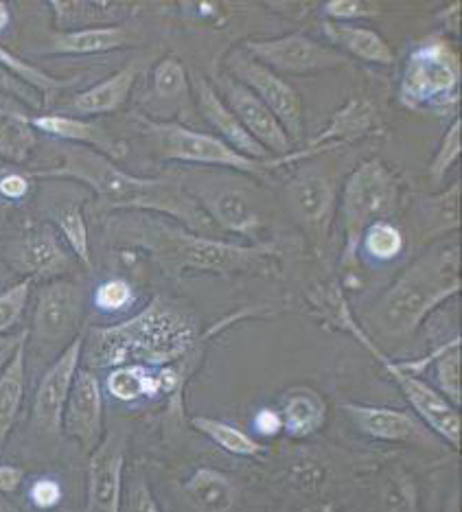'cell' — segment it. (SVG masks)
<instances>
[{
  "mask_svg": "<svg viewBox=\"0 0 462 512\" xmlns=\"http://www.w3.org/2000/svg\"><path fill=\"white\" fill-rule=\"evenodd\" d=\"M136 44L132 29L125 25L84 29V31H66L51 33L46 44L40 49L44 55H99L112 53Z\"/></svg>",
  "mask_w": 462,
  "mask_h": 512,
  "instance_id": "484cf974",
  "label": "cell"
},
{
  "mask_svg": "<svg viewBox=\"0 0 462 512\" xmlns=\"http://www.w3.org/2000/svg\"><path fill=\"white\" fill-rule=\"evenodd\" d=\"M434 379L438 394L452 403L454 407L462 405V390H460V337L449 340L436 348L434 357Z\"/></svg>",
  "mask_w": 462,
  "mask_h": 512,
  "instance_id": "74e56055",
  "label": "cell"
},
{
  "mask_svg": "<svg viewBox=\"0 0 462 512\" xmlns=\"http://www.w3.org/2000/svg\"><path fill=\"white\" fill-rule=\"evenodd\" d=\"M460 292L458 237L438 241L403 270L375 309L371 324L388 340H408L432 311Z\"/></svg>",
  "mask_w": 462,
  "mask_h": 512,
  "instance_id": "277c9868",
  "label": "cell"
},
{
  "mask_svg": "<svg viewBox=\"0 0 462 512\" xmlns=\"http://www.w3.org/2000/svg\"><path fill=\"white\" fill-rule=\"evenodd\" d=\"M349 335H353L357 342H360L368 353H371L377 362L381 364L388 375L392 377V381L397 383L399 390L406 401L410 403V407L414 410V416L430 429V432L445 440L447 445H452L454 449L460 447V412L458 407H454L449 403L443 394H438V390L430 383L423 381V377H414L410 372L403 370L397 362L381 351V348L373 342L371 335H366L364 329L357 324L355 318H349L344 324V329Z\"/></svg>",
  "mask_w": 462,
  "mask_h": 512,
  "instance_id": "9c48e42d",
  "label": "cell"
},
{
  "mask_svg": "<svg viewBox=\"0 0 462 512\" xmlns=\"http://www.w3.org/2000/svg\"><path fill=\"white\" fill-rule=\"evenodd\" d=\"M11 213H14V208L9 204L0 202V239H5L9 235V226H11Z\"/></svg>",
  "mask_w": 462,
  "mask_h": 512,
  "instance_id": "816d5d0a",
  "label": "cell"
},
{
  "mask_svg": "<svg viewBox=\"0 0 462 512\" xmlns=\"http://www.w3.org/2000/svg\"><path fill=\"white\" fill-rule=\"evenodd\" d=\"M31 108L16 97L0 95V158L11 165H27L38 147V132L31 125Z\"/></svg>",
  "mask_w": 462,
  "mask_h": 512,
  "instance_id": "4316f807",
  "label": "cell"
},
{
  "mask_svg": "<svg viewBox=\"0 0 462 512\" xmlns=\"http://www.w3.org/2000/svg\"><path fill=\"white\" fill-rule=\"evenodd\" d=\"M33 180L75 182L95 197V213H154L176 221L191 232L217 237L213 221L182 189L176 173L141 178L119 167L117 160L79 145H60V165L29 171Z\"/></svg>",
  "mask_w": 462,
  "mask_h": 512,
  "instance_id": "6da1fadb",
  "label": "cell"
},
{
  "mask_svg": "<svg viewBox=\"0 0 462 512\" xmlns=\"http://www.w3.org/2000/svg\"><path fill=\"white\" fill-rule=\"evenodd\" d=\"M9 25H11V7L9 3H5V0H0V33L9 29Z\"/></svg>",
  "mask_w": 462,
  "mask_h": 512,
  "instance_id": "f5cc1de1",
  "label": "cell"
},
{
  "mask_svg": "<svg viewBox=\"0 0 462 512\" xmlns=\"http://www.w3.org/2000/svg\"><path fill=\"white\" fill-rule=\"evenodd\" d=\"M281 414L283 434L292 440H305L318 434L327 423L329 407L322 394L309 386L287 388L276 407Z\"/></svg>",
  "mask_w": 462,
  "mask_h": 512,
  "instance_id": "83f0119b",
  "label": "cell"
},
{
  "mask_svg": "<svg viewBox=\"0 0 462 512\" xmlns=\"http://www.w3.org/2000/svg\"><path fill=\"white\" fill-rule=\"evenodd\" d=\"M399 202L401 180L384 160H366L349 173L340 195V215L344 224V267L357 265L364 230L373 226L375 221L395 217Z\"/></svg>",
  "mask_w": 462,
  "mask_h": 512,
  "instance_id": "52a82bcc",
  "label": "cell"
},
{
  "mask_svg": "<svg viewBox=\"0 0 462 512\" xmlns=\"http://www.w3.org/2000/svg\"><path fill=\"white\" fill-rule=\"evenodd\" d=\"M86 197L90 193L75 182H71V191L64 193L57 200H51V204L44 206V215L49 219V224L60 232V237L71 252L79 265L90 270L92 267V254H90V232H88V221H86Z\"/></svg>",
  "mask_w": 462,
  "mask_h": 512,
  "instance_id": "cb8c5ba5",
  "label": "cell"
},
{
  "mask_svg": "<svg viewBox=\"0 0 462 512\" xmlns=\"http://www.w3.org/2000/svg\"><path fill=\"white\" fill-rule=\"evenodd\" d=\"M64 499V486L57 477L40 475L29 486V502L40 512H55Z\"/></svg>",
  "mask_w": 462,
  "mask_h": 512,
  "instance_id": "7bdbcfd3",
  "label": "cell"
},
{
  "mask_svg": "<svg viewBox=\"0 0 462 512\" xmlns=\"http://www.w3.org/2000/svg\"><path fill=\"white\" fill-rule=\"evenodd\" d=\"M0 512H18L14 506H9L7 502H3V499H0Z\"/></svg>",
  "mask_w": 462,
  "mask_h": 512,
  "instance_id": "db71d44e",
  "label": "cell"
},
{
  "mask_svg": "<svg viewBox=\"0 0 462 512\" xmlns=\"http://www.w3.org/2000/svg\"><path fill=\"white\" fill-rule=\"evenodd\" d=\"M224 71L235 77L239 84L257 95L268 110L283 125L285 134L296 145L305 136V108L298 90L285 77L272 73L270 68L259 64L250 53L241 49V44L230 49L224 57Z\"/></svg>",
  "mask_w": 462,
  "mask_h": 512,
  "instance_id": "7c38bea8",
  "label": "cell"
},
{
  "mask_svg": "<svg viewBox=\"0 0 462 512\" xmlns=\"http://www.w3.org/2000/svg\"><path fill=\"white\" fill-rule=\"evenodd\" d=\"M189 79H191V90L195 95V103H198V110L206 119V123H209L217 132V138H222L228 147H233L235 151H239L241 156H246L250 160H257V162L272 160L268 151H265L244 130V125L239 123L235 112L226 106V101L219 97V92L215 90V86L209 79H206L198 71H193L189 75Z\"/></svg>",
  "mask_w": 462,
  "mask_h": 512,
  "instance_id": "ffe728a7",
  "label": "cell"
},
{
  "mask_svg": "<svg viewBox=\"0 0 462 512\" xmlns=\"http://www.w3.org/2000/svg\"><path fill=\"white\" fill-rule=\"evenodd\" d=\"M381 499H384L386 512H412L414 504H417L414 486L406 475L390 477Z\"/></svg>",
  "mask_w": 462,
  "mask_h": 512,
  "instance_id": "ee69618b",
  "label": "cell"
},
{
  "mask_svg": "<svg viewBox=\"0 0 462 512\" xmlns=\"http://www.w3.org/2000/svg\"><path fill=\"white\" fill-rule=\"evenodd\" d=\"M3 259L11 272L31 283H51L57 278H66L79 265L71 248L49 221L29 224L9 235L3 248Z\"/></svg>",
  "mask_w": 462,
  "mask_h": 512,
  "instance_id": "8fae6325",
  "label": "cell"
},
{
  "mask_svg": "<svg viewBox=\"0 0 462 512\" xmlns=\"http://www.w3.org/2000/svg\"><path fill=\"white\" fill-rule=\"evenodd\" d=\"M254 429H257V434L261 438H274L283 434V423H281V414L276 407H263L257 414H254V421H252Z\"/></svg>",
  "mask_w": 462,
  "mask_h": 512,
  "instance_id": "c3c4849f",
  "label": "cell"
},
{
  "mask_svg": "<svg viewBox=\"0 0 462 512\" xmlns=\"http://www.w3.org/2000/svg\"><path fill=\"white\" fill-rule=\"evenodd\" d=\"M379 127H384L379 121V116L375 112V106L366 99H351L346 101L342 108L333 112L331 121L325 125L316 138H311L309 145L303 147L300 151H292L283 158H272L265 162V171H276L281 167H292L294 162H303L314 158L318 154H325V151H331L342 145H351L360 138L379 132Z\"/></svg>",
  "mask_w": 462,
  "mask_h": 512,
  "instance_id": "9a60e30c",
  "label": "cell"
},
{
  "mask_svg": "<svg viewBox=\"0 0 462 512\" xmlns=\"http://www.w3.org/2000/svg\"><path fill=\"white\" fill-rule=\"evenodd\" d=\"M285 204L296 224L303 228L314 243L329 237L331 221L336 215L338 191L336 184L318 169H300L285 184Z\"/></svg>",
  "mask_w": 462,
  "mask_h": 512,
  "instance_id": "5bb4252c",
  "label": "cell"
},
{
  "mask_svg": "<svg viewBox=\"0 0 462 512\" xmlns=\"http://www.w3.org/2000/svg\"><path fill=\"white\" fill-rule=\"evenodd\" d=\"M290 482L298 493L303 495H316L329 482V471L322 462L314 458H303L300 462L292 464L290 469Z\"/></svg>",
  "mask_w": 462,
  "mask_h": 512,
  "instance_id": "b9f144b4",
  "label": "cell"
},
{
  "mask_svg": "<svg viewBox=\"0 0 462 512\" xmlns=\"http://www.w3.org/2000/svg\"><path fill=\"white\" fill-rule=\"evenodd\" d=\"M27 342L29 335L20 342L14 357L0 372V456L7 447L9 436L18 425L22 403L27 394Z\"/></svg>",
  "mask_w": 462,
  "mask_h": 512,
  "instance_id": "f546056e",
  "label": "cell"
},
{
  "mask_svg": "<svg viewBox=\"0 0 462 512\" xmlns=\"http://www.w3.org/2000/svg\"><path fill=\"white\" fill-rule=\"evenodd\" d=\"M49 9L57 33L125 25L134 11L130 3L114 0H51Z\"/></svg>",
  "mask_w": 462,
  "mask_h": 512,
  "instance_id": "d4e9b609",
  "label": "cell"
},
{
  "mask_svg": "<svg viewBox=\"0 0 462 512\" xmlns=\"http://www.w3.org/2000/svg\"><path fill=\"white\" fill-rule=\"evenodd\" d=\"M0 95L16 97L18 101H22L29 108H42V103H44L40 92L29 88L27 84H22V81H18L16 77H11L9 73L3 71V68H0Z\"/></svg>",
  "mask_w": 462,
  "mask_h": 512,
  "instance_id": "7dc6e473",
  "label": "cell"
},
{
  "mask_svg": "<svg viewBox=\"0 0 462 512\" xmlns=\"http://www.w3.org/2000/svg\"><path fill=\"white\" fill-rule=\"evenodd\" d=\"M125 451V436L110 432L95 451L88 453V512H121Z\"/></svg>",
  "mask_w": 462,
  "mask_h": 512,
  "instance_id": "d6986e66",
  "label": "cell"
},
{
  "mask_svg": "<svg viewBox=\"0 0 462 512\" xmlns=\"http://www.w3.org/2000/svg\"><path fill=\"white\" fill-rule=\"evenodd\" d=\"M25 482V469L0 462V495H11Z\"/></svg>",
  "mask_w": 462,
  "mask_h": 512,
  "instance_id": "681fc988",
  "label": "cell"
},
{
  "mask_svg": "<svg viewBox=\"0 0 462 512\" xmlns=\"http://www.w3.org/2000/svg\"><path fill=\"white\" fill-rule=\"evenodd\" d=\"M191 427L195 429V432H200L202 436L209 438L213 445L230 453V456L259 458L265 451V447L257 438H252L248 432H244V429H239L226 421H219V418L193 416Z\"/></svg>",
  "mask_w": 462,
  "mask_h": 512,
  "instance_id": "d6a6232c",
  "label": "cell"
},
{
  "mask_svg": "<svg viewBox=\"0 0 462 512\" xmlns=\"http://www.w3.org/2000/svg\"><path fill=\"white\" fill-rule=\"evenodd\" d=\"M84 333L75 337L64 351L53 359V364L42 375L36 394H33V425L46 436L62 434V414L71 394L73 381L82 368Z\"/></svg>",
  "mask_w": 462,
  "mask_h": 512,
  "instance_id": "e0dca14e",
  "label": "cell"
},
{
  "mask_svg": "<svg viewBox=\"0 0 462 512\" xmlns=\"http://www.w3.org/2000/svg\"><path fill=\"white\" fill-rule=\"evenodd\" d=\"M55 512H57V510H55Z\"/></svg>",
  "mask_w": 462,
  "mask_h": 512,
  "instance_id": "11a10c76",
  "label": "cell"
},
{
  "mask_svg": "<svg viewBox=\"0 0 462 512\" xmlns=\"http://www.w3.org/2000/svg\"><path fill=\"white\" fill-rule=\"evenodd\" d=\"M138 130H141L145 143L160 162H178L189 167H209V169H230L246 173L252 178H261L265 173V162L250 160L239 151L228 147L222 138L215 134L198 132L193 127L180 125L176 121H160L147 114H136Z\"/></svg>",
  "mask_w": 462,
  "mask_h": 512,
  "instance_id": "ba28073f",
  "label": "cell"
},
{
  "mask_svg": "<svg viewBox=\"0 0 462 512\" xmlns=\"http://www.w3.org/2000/svg\"><path fill=\"white\" fill-rule=\"evenodd\" d=\"M215 90L219 97L226 101V106L235 112L244 130L257 141L270 156L283 158L294 151V143L285 134L283 125L276 121V116L268 110V106L248 90L244 84H239L235 77H230L226 71L215 73Z\"/></svg>",
  "mask_w": 462,
  "mask_h": 512,
  "instance_id": "2e32d148",
  "label": "cell"
},
{
  "mask_svg": "<svg viewBox=\"0 0 462 512\" xmlns=\"http://www.w3.org/2000/svg\"><path fill=\"white\" fill-rule=\"evenodd\" d=\"M86 316V292L71 278L44 283L36 294L31 313L29 340L42 351H64L75 337L82 335Z\"/></svg>",
  "mask_w": 462,
  "mask_h": 512,
  "instance_id": "30bf717a",
  "label": "cell"
},
{
  "mask_svg": "<svg viewBox=\"0 0 462 512\" xmlns=\"http://www.w3.org/2000/svg\"><path fill=\"white\" fill-rule=\"evenodd\" d=\"M62 434L92 453L106 436L103 425V386L95 370L79 368L62 414Z\"/></svg>",
  "mask_w": 462,
  "mask_h": 512,
  "instance_id": "ac0fdd59",
  "label": "cell"
},
{
  "mask_svg": "<svg viewBox=\"0 0 462 512\" xmlns=\"http://www.w3.org/2000/svg\"><path fill=\"white\" fill-rule=\"evenodd\" d=\"M460 151H462V143H460V119L456 116L452 127L443 134L441 143H438L432 162H430V178L434 182H441L445 180V176L452 167L458 162L460 158Z\"/></svg>",
  "mask_w": 462,
  "mask_h": 512,
  "instance_id": "60d3db41",
  "label": "cell"
},
{
  "mask_svg": "<svg viewBox=\"0 0 462 512\" xmlns=\"http://www.w3.org/2000/svg\"><path fill=\"white\" fill-rule=\"evenodd\" d=\"M460 180H456L441 195H432L421 204V221L427 235H447L458 230Z\"/></svg>",
  "mask_w": 462,
  "mask_h": 512,
  "instance_id": "d590c367",
  "label": "cell"
},
{
  "mask_svg": "<svg viewBox=\"0 0 462 512\" xmlns=\"http://www.w3.org/2000/svg\"><path fill=\"white\" fill-rule=\"evenodd\" d=\"M121 512H163V508H160V504L156 502L149 484L143 480V477H138V480H134L130 486H127Z\"/></svg>",
  "mask_w": 462,
  "mask_h": 512,
  "instance_id": "f6af8a7d",
  "label": "cell"
},
{
  "mask_svg": "<svg viewBox=\"0 0 462 512\" xmlns=\"http://www.w3.org/2000/svg\"><path fill=\"white\" fill-rule=\"evenodd\" d=\"M92 305L106 316H117V313H125L136 305V289L121 276L106 278L92 292Z\"/></svg>",
  "mask_w": 462,
  "mask_h": 512,
  "instance_id": "f35d334b",
  "label": "cell"
},
{
  "mask_svg": "<svg viewBox=\"0 0 462 512\" xmlns=\"http://www.w3.org/2000/svg\"><path fill=\"white\" fill-rule=\"evenodd\" d=\"M0 68H3V71L9 73L11 77L22 81V84H27L29 88L40 92L42 97L57 95V92L68 90L77 84V77L62 79V77L49 75L46 71H42V68H38L36 64H31L27 60H22V57H18L16 53H11L3 44H0Z\"/></svg>",
  "mask_w": 462,
  "mask_h": 512,
  "instance_id": "e575fe53",
  "label": "cell"
},
{
  "mask_svg": "<svg viewBox=\"0 0 462 512\" xmlns=\"http://www.w3.org/2000/svg\"><path fill=\"white\" fill-rule=\"evenodd\" d=\"M110 239L123 248H136L169 276L182 274H248L268 267L279 256L270 243L237 246L219 237L191 232L176 221L154 213H112L106 219Z\"/></svg>",
  "mask_w": 462,
  "mask_h": 512,
  "instance_id": "7a4b0ae2",
  "label": "cell"
},
{
  "mask_svg": "<svg viewBox=\"0 0 462 512\" xmlns=\"http://www.w3.org/2000/svg\"><path fill=\"white\" fill-rule=\"evenodd\" d=\"M33 130L55 138V141H62L68 145H79L95 149L99 154L108 156L112 160H123L127 154V145L119 138H114L106 127L99 123H92L88 119H79L73 114H33L31 116Z\"/></svg>",
  "mask_w": 462,
  "mask_h": 512,
  "instance_id": "7402d4cb",
  "label": "cell"
},
{
  "mask_svg": "<svg viewBox=\"0 0 462 512\" xmlns=\"http://www.w3.org/2000/svg\"><path fill=\"white\" fill-rule=\"evenodd\" d=\"M103 390H106L110 397L119 403L156 399L163 394L160 368L136 366V364L110 368L106 372V379H103Z\"/></svg>",
  "mask_w": 462,
  "mask_h": 512,
  "instance_id": "1f68e13d",
  "label": "cell"
},
{
  "mask_svg": "<svg viewBox=\"0 0 462 512\" xmlns=\"http://www.w3.org/2000/svg\"><path fill=\"white\" fill-rule=\"evenodd\" d=\"M29 333L27 331H20V333H11V335H3L0 337V372L9 364V359L14 357L16 348L20 346V342L25 340Z\"/></svg>",
  "mask_w": 462,
  "mask_h": 512,
  "instance_id": "f907efd6",
  "label": "cell"
},
{
  "mask_svg": "<svg viewBox=\"0 0 462 512\" xmlns=\"http://www.w3.org/2000/svg\"><path fill=\"white\" fill-rule=\"evenodd\" d=\"M322 11H325L327 20L331 22H351V25L355 20L373 16V9L362 3V0H329Z\"/></svg>",
  "mask_w": 462,
  "mask_h": 512,
  "instance_id": "bcb514c9",
  "label": "cell"
},
{
  "mask_svg": "<svg viewBox=\"0 0 462 512\" xmlns=\"http://www.w3.org/2000/svg\"><path fill=\"white\" fill-rule=\"evenodd\" d=\"M31 289L33 283L27 281V278H20L18 283L9 285L0 292V337L14 333L22 320H25Z\"/></svg>",
  "mask_w": 462,
  "mask_h": 512,
  "instance_id": "ab89813d",
  "label": "cell"
},
{
  "mask_svg": "<svg viewBox=\"0 0 462 512\" xmlns=\"http://www.w3.org/2000/svg\"><path fill=\"white\" fill-rule=\"evenodd\" d=\"M143 71V64L138 60H130L121 66L117 73L97 81V84L88 86L86 90H79L73 99L68 101L73 116L79 119H88V116H103L114 114L125 108L130 101L132 90L138 81V75Z\"/></svg>",
  "mask_w": 462,
  "mask_h": 512,
  "instance_id": "603a6c76",
  "label": "cell"
},
{
  "mask_svg": "<svg viewBox=\"0 0 462 512\" xmlns=\"http://www.w3.org/2000/svg\"><path fill=\"white\" fill-rule=\"evenodd\" d=\"M189 71L176 55H167L152 71V97L160 106H184L189 101Z\"/></svg>",
  "mask_w": 462,
  "mask_h": 512,
  "instance_id": "836d02e7",
  "label": "cell"
},
{
  "mask_svg": "<svg viewBox=\"0 0 462 512\" xmlns=\"http://www.w3.org/2000/svg\"><path fill=\"white\" fill-rule=\"evenodd\" d=\"M460 101V57L454 44L436 36L408 53L399 77V103L408 112L449 114Z\"/></svg>",
  "mask_w": 462,
  "mask_h": 512,
  "instance_id": "8992f818",
  "label": "cell"
},
{
  "mask_svg": "<svg viewBox=\"0 0 462 512\" xmlns=\"http://www.w3.org/2000/svg\"><path fill=\"white\" fill-rule=\"evenodd\" d=\"M182 189L202 208L217 230L239 235L259 243L268 224V202L259 189L257 178L230 169L193 167L189 171H173Z\"/></svg>",
  "mask_w": 462,
  "mask_h": 512,
  "instance_id": "5b68a950",
  "label": "cell"
},
{
  "mask_svg": "<svg viewBox=\"0 0 462 512\" xmlns=\"http://www.w3.org/2000/svg\"><path fill=\"white\" fill-rule=\"evenodd\" d=\"M344 414L360 434L381 442H427L432 445L434 434L417 416L406 410L362 403H344Z\"/></svg>",
  "mask_w": 462,
  "mask_h": 512,
  "instance_id": "44dd1931",
  "label": "cell"
},
{
  "mask_svg": "<svg viewBox=\"0 0 462 512\" xmlns=\"http://www.w3.org/2000/svg\"><path fill=\"white\" fill-rule=\"evenodd\" d=\"M322 31H325L333 49H338L344 55H353L366 64L390 66L397 60L386 38L371 27L327 20L322 22Z\"/></svg>",
  "mask_w": 462,
  "mask_h": 512,
  "instance_id": "f1b7e54d",
  "label": "cell"
},
{
  "mask_svg": "<svg viewBox=\"0 0 462 512\" xmlns=\"http://www.w3.org/2000/svg\"><path fill=\"white\" fill-rule=\"evenodd\" d=\"M406 248V235L392 219L375 221L368 226L362 235L360 243V256L377 261V263H390Z\"/></svg>",
  "mask_w": 462,
  "mask_h": 512,
  "instance_id": "8d00e7d4",
  "label": "cell"
},
{
  "mask_svg": "<svg viewBox=\"0 0 462 512\" xmlns=\"http://www.w3.org/2000/svg\"><path fill=\"white\" fill-rule=\"evenodd\" d=\"M241 49L281 77H311L336 71L349 64V57L305 33H287L281 38L246 40Z\"/></svg>",
  "mask_w": 462,
  "mask_h": 512,
  "instance_id": "4fadbf2b",
  "label": "cell"
},
{
  "mask_svg": "<svg viewBox=\"0 0 462 512\" xmlns=\"http://www.w3.org/2000/svg\"><path fill=\"white\" fill-rule=\"evenodd\" d=\"M187 499L198 512H233L237 504V486L230 475L213 467L195 471L187 486Z\"/></svg>",
  "mask_w": 462,
  "mask_h": 512,
  "instance_id": "4dcf8cb0",
  "label": "cell"
},
{
  "mask_svg": "<svg viewBox=\"0 0 462 512\" xmlns=\"http://www.w3.org/2000/svg\"><path fill=\"white\" fill-rule=\"evenodd\" d=\"M198 340V320L189 309L156 296L134 318L84 335L82 364L88 370L117 366L163 368L180 362Z\"/></svg>",
  "mask_w": 462,
  "mask_h": 512,
  "instance_id": "3957f363",
  "label": "cell"
}]
</instances>
